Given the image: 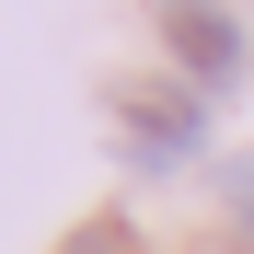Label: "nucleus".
I'll return each instance as SVG.
<instances>
[{"mask_svg": "<svg viewBox=\"0 0 254 254\" xmlns=\"http://www.w3.org/2000/svg\"><path fill=\"white\" fill-rule=\"evenodd\" d=\"M162 47H174L196 81H231L243 69V23L220 12V0H162Z\"/></svg>", "mask_w": 254, "mask_h": 254, "instance_id": "1", "label": "nucleus"}, {"mask_svg": "<svg viewBox=\"0 0 254 254\" xmlns=\"http://www.w3.org/2000/svg\"><path fill=\"white\" fill-rule=\"evenodd\" d=\"M127 139H139V162H185V150H196V93H150V104H127Z\"/></svg>", "mask_w": 254, "mask_h": 254, "instance_id": "2", "label": "nucleus"}, {"mask_svg": "<svg viewBox=\"0 0 254 254\" xmlns=\"http://www.w3.org/2000/svg\"><path fill=\"white\" fill-rule=\"evenodd\" d=\"M58 254H139V243H127V231H116V220H93V231H69V243H58Z\"/></svg>", "mask_w": 254, "mask_h": 254, "instance_id": "3", "label": "nucleus"}, {"mask_svg": "<svg viewBox=\"0 0 254 254\" xmlns=\"http://www.w3.org/2000/svg\"><path fill=\"white\" fill-rule=\"evenodd\" d=\"M231 208H243V220H254V174H231Z\"/></svg>", "mask_w": 254, "mask_h": 254, "instance_id": "4", "label": "nucleus"}]
</instances>
